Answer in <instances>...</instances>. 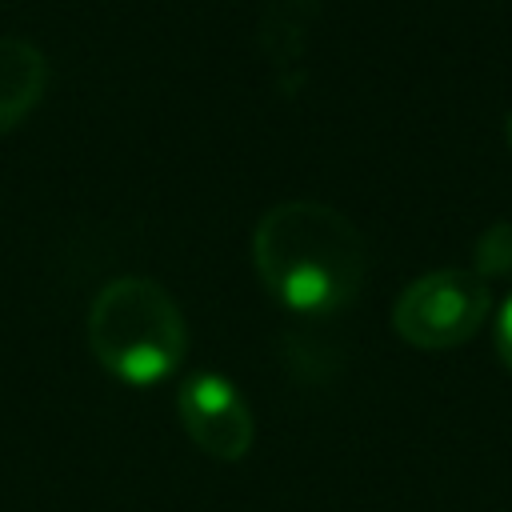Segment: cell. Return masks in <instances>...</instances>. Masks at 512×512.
Here are the masks:
<instances>
[{
    "mask_svg": "<svg viewBox=\"0 0 512 512\" xmlns=\"http://www.w3.org/2000/svg\"><path fill=\"white\" fill-rule=\"evenodd\" d=\"M252 268L272 300L324 316L352 304L368 276L360 228L332 204L280 200L252 228Z\"/></svg>",
    "mask_w": 512,
    "mask_h": 512,
    "instance_id": "cell-1",
    "label": "cell"
},
{
    "mask_svg": "<svg viewBox=\"0 0 512 512\" xmlns=\"http://www.w3.org/2000/svg\"><path fill=\"white\" fill-rule=\"evenodd\" d=\"M84 332L96 364L132 388L160 384L188 356V320L152 276H112L92 296Z\"/></svg>",
    "mask_w": 512,
    "mask_h": 512,
    "instance_id": "cell-2",
    "label": "cell"
},
{
    "mask_svg": "<svg viewBox=\"0 0 512 512\" xmlns=\"http://www.w3.org/2000/svg\"><path fill=\"white\" fill-rule=\"evenodd\" d=\"M492 312V292L484 276L464 268H436L416 276L392 304V328L404 344L424 352H444L468 344Z\"/></svg>",
    "mask_w": 512,
    "mask_h": 512,
    "instance_id": "cell-3",
    "label": "cell"
},
{
    "mask_svg": "<svg viewBox=\"0 0 512 512\" xmlns=\"http://www.w3.org/2000/svg\"><path fill=\"white\" fill-rule=\"evenodd\" d=\"M176 412H180L188 440L220 464L244 460L256 444V416H252L248 400L240 396V388L220 372L188 376L180 384Z\"/></svg>",
    "mask_w": 512,
    "mask_h": 512,
    "instance_id": "cell-4",
    "label": "cell"
},
{
    "mask_svg": "<svg viewBox=\"0 0 512 512\" xmlns=\"http://www.w3.org/2000/svg\"><path fill=\"white\" fill-rule=\"evenodd\" d=\"M320 20V0H268L256 20V48L268 60L280 92H292L304 80L308 44Z\"/></svg>",
    "mask_w": 512,
    "mask_h": 512,
    "instance_id": "cell-5",
    "label": "cell"
},
{
    "mask_svg": "<svg viewBox=\"0 0 512 512\" xmlns=\"http://www.w3.org/2000/svg\"><path fill=\"white\" fill-rule=\"evenodd\" d=\"M48 88V60L32 40L0 36V136L20 128Z\"/></svg>",
    "mask_w": 512,
    "mask_h": 512,
    "instance_id": "cell-6",
    "label": "cell"
},
{
    "mask_svg": "<svg viewBox=\"0 0 512 512\" xmlns=\"http://www.w3.org/2000/svg\"><path fill=\"white\" fill-rule=\"evenodd\" d=\"M512 272V224H492L476 240V276H508Z\"/></svg>",
    "mask_w": 512,
    "mask_h": 512,
    "instance_id": "cell-7",
    "label": "cell"
},
{
    "mask_svg": "<svg viewBox=\"0 0 512 512\" xmlns=\"http://www.w3.org/2000/svg\"><path fill=\"white\" fill-rule=\"evenodd\" d=\"M496 352H500V360H504V368L512 372V296L500 304V312H496Z\"/></svg>",
    "mask_w": 512,
    "mask_h": 512,
    "instance_id": "cell-8",
    "label": "cell"
}]
</instances>
